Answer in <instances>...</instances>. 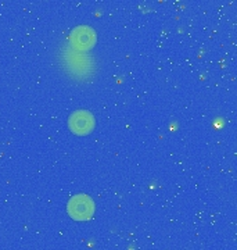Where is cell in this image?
<instances>
[{
  "label": "cell",
  "instance_id": "obj_3",
  "mask_svg": "<svg viewBox=\"0 0 237 250\" xmlns=\"http://www.w3.org/2000/svg\"><path fill=\"white\" fill-rule=\"evenodd\" d=\"M96 31L89 25H78L70 34L71 46L79 52H88L96 45Z\"/></svg>",
  "mask_w": 237,
  "mask_h": 250
},
{
  "label": "cell",
  "instance_id": "obj_1",
  "mask_svg": "<svg viewBox=\"0 0 237 250\" xmlns=\"http://www.w3.org/2000/svg\"><path fill=\"white\" fill-rule=\"evenodd\" d=\"M67 213L75 221H88L95 214V202L89 195H74L67 203Z\"/></svg>",
  "mask_w": 237,
  "mask_h": 250
},
{
  "label": "cell",
  "instance_id": "obj_2",
  "mask_svg": "<svg viewBox=\"0 0 237 250\" xmlns=\"http://www.w3.org/2000/svg\"><path fill=\"white\" fill-rule=\"evenodd\" d=\"M96 126L95 116L88 110H75L68 117V128L72 134L78 136L89 135Z\"/></svg>",
  "mask_w": 237,
  "mask_h": 250
}]
</instances>
